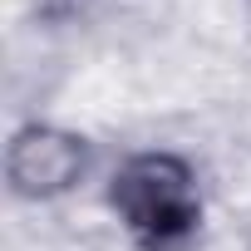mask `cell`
Masks as SVG:
<instances>
[{
	"instance_id": "obj_2",
	"label": "cell",
	"mask_w": 251,
	"mask_h": 251,
	"mask_svg": "<svg viewBox=\"0 0 251 251\" xmlns=\"http://www.w3.org/2000/svg\"><path fill=\"white\" fill-rule=\"evenodd\" d=\"M84 168V148L79 138L69 133H54V128H30L15 138L10 148V177L20 192H59L74 182V173Z\"/></svg>"
},
{
	"instance_id": "obj_1",
	"label": "cell",
	"mask_w": 251,
	"mask_h": 251,
	"mask_svg": "<svg viewBox=\"0 0 251 251\" xmlns=\"http://www.w3.org/2000/svg\"><path fill=\"white\" fill-rule=\"evenodd\" d=\"M113 207H123L133 231L168 241L192 226V182L187 168L173 158H138L113 182Z\"/></svg>"
}]
</instances>
